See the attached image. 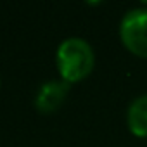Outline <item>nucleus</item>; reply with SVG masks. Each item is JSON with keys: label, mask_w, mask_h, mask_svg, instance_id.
Here are the masks:
<instances>
[{"label": "nucleus", "mask_w": 147, "mask_h": 147, "mask_svg": "<svg viewBox=\"0 0 147 147\" xmlns=\"http://www.w3.org/2000/svg\"><path fill=\"white\" fill-rule=\"evenodd\" d=\"M55 62H57L61 80H64L69 85L78 83L90 75L95 66L94 49L83 38L78 36L66 38L57 47Z\"/></svg>", "instance_id": "nucleus-1"}, {"label": "nucleus", "mask_w": 147, "mask_h": 147, "mask_svg": "<svg viewBox=\"0 0 147 147\" xmlns=\"http://www.w3.org/2000/svg\"><path fill=\"white\" fill-rule=\"evenodd\" d=\"M119 38L128 52L147 59V7L128 11L119 23Z\"/></svg>", "instance_id": "nucleus-2"}, {"label": "nucleus", "mask_w": 147, "mask_h": 147, "mask_svg": "<svg viewBox=\"0 0 147 147\" xmlns=\"http://www.w3.org/2000/svg\"><path fill=\"white\" fill-rule=\"evenodd\" d=\"M69 83H66L64 80H52V82H45L36 97H35V107L43 113V114H50L55 113L66 100L67 92H69Z\"/></svg>", "instance_id": "nucleus-3"}, {"label": "nucleus", "mask_w": 147, "mask_h": 147, "mask_svg": "<svg viewBox=\"0 0 147 147\" xmlns=\"http://www.w3.org/2000/svg\"><path fill=\"white\" fill-rule=\"evenodd\" d=\"M126 123L130 131L138 138H147V94L137 97L126 111Z\"/></svg>", "instance_id": "nucleus-4"}]
</instances>
